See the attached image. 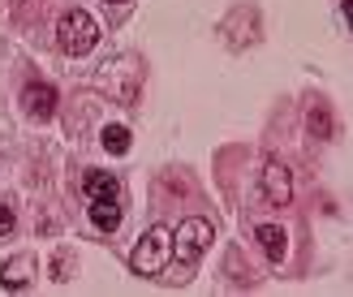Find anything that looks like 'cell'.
<instances>
[{"label": "cell", "mask_w": 353, "mask_h": 297, "mask_svg": "<svg viewBox=\"0 0 353 297\" xmlns=\"http://www.w3.org/2000/svg\"><path fill=\"white\" fill-rule=\"evenodd\" d=\"M172 258V233L160 229V224H151V229L138 237V246L130 250V272L134 276H160Z\"/></svg>", "instance_id": "1"}, {"label": "cell", "mask_w": 353, "mask_h": 297, "mask_svg": "<svg viewBox=\"0 0 353 297\" xmlns=\"http://www.w3.org/2000/svg\"><path fill=\"white\" fill-rule=\"evenodd\" d=\"M57 43H61L65 57H86V52L99 43V22L82 9H69L57 22Z\"/></svg>", "instance_id": "2"}, {"label": "cell", "mask_w": 353, "mask_h": 297, "mask_svg": "<svg viewBox=\"0 0 353 297\" xmlns=\"http://www.w3.org/2000/svg\"><path fill=\"white\" fill-rule=\"evenodd\" d=\"M34 254H17V258H9L5 267H0V289H26L30 285V276H34Z\"/></svg>", "instance_id": "8"}, {"label": "cell", "mask_w": 353, "mask_h": 297, "mask_svg": "<svg viewBox=\"0 0 353 297\" xmlns=\"http://www.w3.org/2000/svg\"><path fill=\"white\" fill-rule=\"evenodd\" d=\"M82 190H86V198H99V203H125V185H121L117 177H112V172H86V177H82Z\"/></svg>", "instance_id": "6"}, {"label": "cell", "mask_w": 353, "mask_h": 297, "mask_svg": "<svg viewBox=\"0 0 353 297\" xmlns=\"http://www.w3.org/2000/svg\"><path fill=\"white\" fill-rule=\"evenodd\" d=\"M22 108H26L30 121H52V116H57V86L30 82L26 91H22Z\"/></svg>", "instance_id": "5"}, {"label": "cell", "mask_w": 353, "mask_h": 297, "mask_svg": "<svg viewBox=\"0 0 353 297\" xmlns=\"http://www.w3.org/2000/svg\"><path fill=\"white\" fill-rule=\"evenodd\" d=\"M211 241H216V229H211L207 220L190 216V220H181V229L172 233V258L190 272V267H194V263H199V258L211 250Z\"/></svg>", "instance_id": "3"}, {"label": "cell", "mask_w": 353, "mask_h": 297, "mask_svg": "<svg viewBox=\"0 0 353 297\" xmlns=\"http://www.w3.org/2000/svg\"><path fill=\"white\" fill-rule=\"evenodd\" d=\"M99 143H103V151H108V155H125L130 151V130L125 125H103Z\"/></svg>", "instance_id": "10"}, {"label": "cell", "mask_w": 353, "mask_h": 297, "mask_svg": "<svg viewBox=\"0 0 353 297\" xmlns=\"http://www.w3.org/2000/svg\"><path fill=\"white\" fill-rule=\"evenodd\" d=\"M86 216H91V224H95V229L99 233H117L121 229V216H125V203H91V207H86Z\"/></svg>", "instance_id": "9"}, {"label": "cell", "mask_w": 353, "mask_h": 297, "mask_svg": "<svg viewBox=\"0 0 353 297\" xmlns=\"http://www.w3.org/2000/svg\"><path fill=\"white\" fill-rule=\"evenodd\" d=\"M254 241L263 246L268 263H285V258H289V233L280 229V224H259V229H254Z\"/></svg>", "instance_id": "7"}, {"label": "cell", "mask_w": 353, "mask_h": 297, "mask_svg": "<svg viewBox=\"0 0 353 297\" xmlns=\"http://www.w3.org/2000/svg\"><path fill=\"white\" fill-rule=\"evenodd\" d=\"M310 134L314 138H332V112L323 108V103H314V108H310Z\"/></svg>", "instance_id": "11"}, {"label": "cell", "mask_w": 353, "mask_h": 297, "mask_svg": "<svg viewBox=\"0 0 353 297\" xmlns=\"http://www.w3.org/2000/svg\"><path fill=\"white\" fill-rule=\"evenodd\" d=\"M259 194L268 198V207H289L293 198V172L289 164H280V160H268L259 172Z\"/></svg>", "instance_id": "4"}, {"label": "cell", "mask_w": 353, "mask_h": 297, "mask_svg": "<svg viewBox=\"0 0 353 297\" xmlns=\"http://www.w3.org/2000/svg\"><path fill=\"white\" fill-rule=\"evenodd\" d=\"M108 5H125V0H108Z\"/></svg>", "instance_id": "13"}, {"label": "cell", "mask_w": 353, "mask_h": 297, "mask_svg": "<svg viewBox=\"0 0 353 297\" xmlns=\"http://www.w3.org/2000/svg\"><path fill=\"white\" fill-rule=\"evenodd\" d=\"M9 233H13V207L0 203V237H9Z\"/></svg>", "instance_id": "12"}]
</instances>
